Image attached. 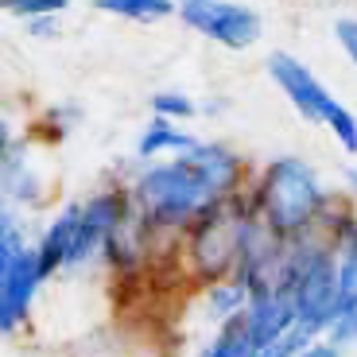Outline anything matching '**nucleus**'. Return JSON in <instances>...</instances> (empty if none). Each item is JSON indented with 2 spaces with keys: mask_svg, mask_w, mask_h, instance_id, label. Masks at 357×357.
<instances>
[{
  "mask_svg": "<svg viewBox=\"0 0 357 357\" xmlns=\"http://www.w3.org/2000/svg\"><path fill=\"white\" fill-rule=\"evenodd\" d=\"M245 187V160L225 144L198 140L175 160L148 163L132 178L136 214L155 233L187 237L195 222H202L214 206L229 202Z\"/></svg>",
  "mask_w": 357,
  "mask_h": 357,
  "instance_id": "obj_1",
  "label": "nucleus"
},
{
  "mask_svg": "<svg viewBox=\"0 0 357 357\" xmlns=\"http://www.w3.org/2000/svg\"><path fill=\"white\" fill-rule=\"evenodd\" d=\"M331 190L322 187L319 171L299 155L272 160L252 183V206L260 222L280 237H299L322 222Z\"/></svg>",
  "mask_w": 357,
  "mask_h": 357,
  "instance_id": "obj_2",
  "label": "nucleus"
},
{
  "mask_svg": "<svg viewBox=\"0 0 357 357\" xmlns=\"http://www.w3.org/2000/svg\"><path fill=\"white\" fill-rule=\"evenodd\" d=\"M178 20L202 39L229 51H249L264 31L260 12L245 8L237 0H178Z\"/></svg>",
  "mask_w": 357,
  "mask_h": 357,
  "instance_id": "obj_3",
  "label": "nucleus"
},
{
  "mask_svg": "<svg viewBox=\"0 0 357 357\" xmlns=\"http://www.w3.org/2000/svg\"><path fill=\"white\" fill-rule=\"evenodd\" d=\"M268 78L276 82L280 93L291 101V109L303 116L307 125H326V121H331V113L338 109V98H334L331 89L314 78L311 66L299 63V59H295V54H287V51L268 54Z\"/></svg>",
  "mask_w": 357,
  "mask_h": 357,
  "instance_id": "obj_4",
  "label": "nucleus"
},
{
  "mask_svg": "<svg viewBox=\"0 0 357 357\" xmlns=\"http://www.w3.org/2000/svg\"><path fill=\"white\" fill-rule=\"evenodd\" d=\"M43 284H47V272L36 245H27L20 257L0 264V326H4V334L20 331V322L31 314V303H36Z\"/></svg>",
  "mask_w": 357,
  "mask_h": 357,
  "instance_id": "obj_5",
  "label": "nucleus"
},
{
  "mask_svg": "<svg viewBox=\"0 0 357 357\" xmlns=\"http://www.w3.org/2000/svg\"><path fill=\"white\" fill-rule=\"evenodd\" d=\"M78 225H82V202H70L63 214H54V222L43 229V237L36 241L39 260H43L47 280L59 272L74 268V249H78Z\"/></svg>",
  "mask_w": 357,
  "mask_h": 357,
  "instance_id": "obj_6",
  "label": "nucleus"
},
{
  "mask_svg": "<svg viewBox=\"0 0 357 357\" xmlns=\"http://www.w3.org/2000/svg\"><path fill=\"white\" fill-rule=\"evenodd\" d=\"M195 144H198V136H190L187 128H178V121L152 113V121L144 125L140 140H136V155L152 163V160H160V155H178V152H187V148H195Z\"/></svg>",
  "mask_w": 357,
  "mask_h": 357,
  "instance_id": "obj_7",
  "label": "nucleus"
},
{
  "mask_svg": "<svg viewBox=\"0 0 357 357\" xmlns=\"http://www.w3.org/2000/svg\"><path fill=\"white\" fill-rule=\"evenodd\" d=\"M93 8L132 24H160L167 16H178V0H93Z\"/></svg>",
  "mask_w": 357,
  "mask_h": 357,
  "instance_id": "obj_8",
  "label": "nucleus"
},
{
  "mask_svg": "<svg viewBox=\"0 0 357 357\" xmlns=\"http://www.w3.org/2000/svg\"><path fill=\"white\" fill-rule=\"evenodd\" d=\"M257 338H252V331H249V319H245V311L241 314H233V319H225L222 326H218V338H214V346L206 349L202 357H257Z\"/></svg>",
  "mask_w": 357,
  "mask_h": 357,
  "instance_id": "obj_9",
  "label": "nucleus"
},
{
  "mask_svg": "<svg viewBox=\"0 0 357 357\" xmlns=\"http://www.w3.org/2000/svg\"><path fill=\"white\" fill-rule=\"evenodd\" d=\"M342 311H357V225L338 245V291H334V319ZM331 319V322H334Z\"/></svg>",
  "mask_w": 357,
  "mask_h": 357,
  "instance_id": "obj_10",
  "label": "nucleus"
},
{
  "mask_svg": "<svg viewBox=\"0 0 357 357\" xmlns=\"http://www.w3.org/2000/svg\"><path fill=\"white\" fill-rule=\"evenodd\" d=\"M206 303H210V311H214L218 322H225V319H233V314H241L245 307H249V287L237 276L210 280V284H206Z\"/></svg>",
  "mask_w": 357,
  "mask_h": 357,
  "instance_id": "obj_11",
  "label": "nucleus"
},
{
  "mask_svg": "<svg viewBox=\"0 0 357 357\" xmlns=\"http://www.w3.org/2000/svg\"><path fill=\"white\" fill-rule=\"evenodd\" d=\"M311 342H319L311 331H303V326H291L287 334H280V338L264 342V346L257 349V357H299Z\"/></svg>",
  "mask_w": 357,
  "mask_h": 357,
  "instance_id": "obj_12",
  "label": "nucleus"
},
{
  "mask_svg": "<svg viewBox=\"0 0 357 357\" xmlns=\"http://www.w3.org/2000/svg\"><path fill=\"white\" fill-rule=\"evenodd\" d=\"M148 105H152V113L171 116V121H190V116L198 113V105L187 98V93H178V89H160V93L148 98Z\"/></svg>",
  "mask_w": 357,
  "mask_h": 357,
  "instance_id": "obj_13",
  "label": "nucleus"
},
{
  "mask_svg": "<svg viewBox=\"0 0 357 357\" xmlns=\"http://www.w3.org/2000/svg\"><path fill=\"white\" fill-rule=\"evenodd\" d=\"M326 128H331V136H334V144H338L346 155H354L357 160V116L349 113L346 105H338L331 113V121H326Z\"/></svg>",
  "mask_w": 357,
  "mask_h": 357,
  "instance_id": "obj_14",
  "label": "nucleus"
},
{
  "mask_svg": "<svg viewBox=\"0 0 357 357\" xmlns=\"http://www.w3.org/2000/svg\"><path fill=\"white\" fill-rule=\"evenodd\" d=\"M70 0H0V8L8 16H20V20H36V16H59L66 12Z\"/></svg>",
  "mask_w": 357,
  "mask_h": 357,
  "instance_id": "obj_15",
  "label": "nucleus"
},
{
  "mask_svg": "<svg viewBox=\"0 0 357 357\" xmlns=\"http://www.w3.org/2000/svg\"><path fill=\"white\" fill-rule=\"evenodd\" d=\"M326 342H334L338 349H346V346H354L357 342V311H342L338 319L326 326V334H322Z\"/></svg>",
  "mask_w": 357,
  "mask_h": 357,
  "instance_id": "obj_16",
  "label": "nucleus"
},
{
  "mask_svg": "<svg viewBox=\"0 0 357 357\" xmlns=\"http://www.w3.org/2000/svg\"><path fill=\"white\" fill-rule=\"evenodd\" d=\"M334 36H338L342 51L349 54V63L357 66V20L354 16H342L338 24H334Z\"/></svg>",
  "mask_w": 357,
  "mask_h": 357,
  "instance_id": "obj_17",
  "label": "nucleus"
},
{
  "mask_svg": "<svg viewBox=\"0 0 357 357\" xmlns=\"http://www.w3.org/2000/svg\"><path fill=\"white\" fill-rule=\"evenodd\" d=\"M27 31H31L36 39H54V36H59L54 16H36V20H27Z\"/></svg>",
  "mask_w": 357,
  "mask_h": 357,
  "instance_id": "obj_18",
  "label": "nucleus"
},
{
  "mask_svg": "<svg viewBox=\"0 0 357 357\" xmlns=\"http://www.w3.org/2000/svg\"><path fill=\"white\" fill-rule=\"evenodd\" d=\"M299 357H342V349L334 346V342H326V338H319V342H311V346L303 349Z\"/></svg>",
  "mask_w": 357,
  "mask_h": 357,
  "instance_id": "obj_19",
  "label": "nucleus"
},
{
  "mask_svg": "<svg viewBox=\"0 0 357 357\" xmlns=\"http://www.w3.org/2000/svg\"><path fill=\"white\" fill-rule=\"evenodd\" d=\"M346 187L349 195H357V167H346Z\"/></svg>",
  "mask_w": 357,
  "mask_h": 357,
  "instance_id": "obj_20",
  "label": "nucleus"
}]
</instances>
